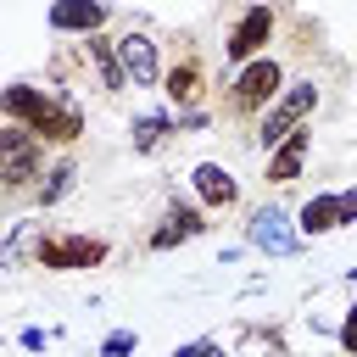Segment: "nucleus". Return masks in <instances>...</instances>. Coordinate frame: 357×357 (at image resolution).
Returning <instances> with one entry per match:
<instances>
[{"mask_svg": "<svg viewBox=\"0 0 357 357\" xmlns=\"http://www.w3.org/2000/svg\"><path fill=\"white\" fill-rule=\"evenodd\" d=\"M134 346H139V335H134V329H112V335L100 340V357H128Z\"/></svg>", "mask_w": 357, "mask_h": 357, "instance_id": "19", "label": "nucleus"}, {"mask_svg": "<svg viewBox=\"0 0 357 357\" xmlns=\"http://www.w3.org/2000/svg\"><path fill=\"white\" fill-rule=\"evenodd\" d=\"M335 340H340V351H346V357H357V307H346V318H340V335H335Z\"/></svg>", "mask_w": 357, "mask_h": 357, "instance_id": "20", "label": "nucleus"}, {"mask_svg": "<svg viewBox=\"0 0 357 357\" xmlns=\"http://www.w3.org/2000/svg\"><path fill=\"white\" fill-rule=\"evenodd\" d=\"M245 240L262 251V257H296L301 251V229H296V218L284 212V206H257L251 218H245Z\"/></svg>", "mask_w": 357, "mask_h": 357, "instance_id": "8", "label": "nucleus"}, {"mask_svg": "<svg viewBox=\"0 0 357 357\" xmlns=\"http://www.w3.org/2000/svg\"><path fill=\"white\" fill-rule=\"evenodd\" d=\"M162 95L184 112L195 95H201V56H184V61H173L167 73H162Z\"/></svg>", "mask_w": 357, "mask_h": 357, "instance_id": "15", "label": "nucleus"}, {"mask_svg": "<svg viewBox=\"0 0 357 357\" xmlns=\"http://www.w3.org/2000/svg\"><path fill=\"white\" fill-rule=\"evenodd\" d=\"M273 33H279V6H273V0L245 6L240 22H234L229 39H223V67H245L251 56H262V50L273 45Z\"/></svg>", "mask_w": 357, "mask_h": 357, "instance_id": "6", "label": "nucleus"}, {"mask_svg": "<svg viewBox=\"0 0 357 357\" xmlns=\"http://www.w3.org/2000/svg\"><path fill=\"white\" fill-rule=\"evenodd\" d=\"M106 257H112V245L100 234H73V229H45L33 245V262L45 273H84V268H100Z\"/></svg>", "mask_w": 357, "mask_h": 357, "instance_id": "4", "label": "nucleus"}, {"mask_svg": "<svg viewBox=\"0 0 357 357\" xmlns=\"http://www.w3.org/2000/svg\"><path fill=\"white\" fill-rule=\"evenodd\" d=\"M296 229H301V240L335 234V229H340V201H335V195H312V201H301V212H296Z\"/></svg>", "mask_w": 357, "mask_h": 357, "instance_id": "17", "label": "nucleus"}, {"mask_svg": "<svg viewBox=\"0 0 357 357\" xmlns=\"http://www.w3.org/2000/svg\"><path fill=\"white\" fill-rule=\"evenodd\" d=\"M78 50H84V61L100 73V89H106V95L128 89V73H123V61H117V45H112V39H100V33H84V39H78Z\"/></svg>", "mask_w": 357, "mask_h": 357, "instance_id": "14", "label": "nucleus"}, {"mask_svg": "<svg viewBox=\"0 0 357 357\" xmlns=\"http://www.w3.org/2000/svg\"><path fill=\"white\" fill-rule=\"evenodd\" d=\"M173 357H218V340H190V346H178Z\"/></svg>", "mask_w": 357, "mask_h": 357, "instance_id": "22", "label": "nucleus"}, {"mask_svg": "<svg viewBox=\"0 0 357 357\" xmlns=\"http://www.w3.org/2000/svg\"><path fill=\"white\" fill-rule=\"evenodd\" d=\"M279 89H284V61L262 50V56H251L245 67H234V73H229V95H223V112H229L234 123H245V117L268 112V106L279 100Z\"/></svg>", "mask_w": 357, "mask_h": 357, "instance_id": "3", "label": "nucleus"}, {"mask_svg": "<svg viewBox=\"0 0 357 357\" xmlns=\"http://www.w3.org/2000/svg\"><path fill=\"white\" fill-rule=\"evenodd\" d=\"M0 117H11V123H22V128H33L45 145H61V151H73V145H78V134H84V112H78V100H73V95H61V89L6 84V89H0Z\"/></svg>", "mask_w": 357, "mask_h": 357, "instance_id": "1", "label": "nucleus"}, {"mask_svg": "<svg viewBox=\"0 0 357 357\" xmlns=\"http://www.w3.org/2000/svg\"><path fill=\"white\" fill-rule=\"evenodd\" d=\"M335 201H340V229L357 223V184H351V190H335Z\"/></svg>", "mask_w": 357, "mask_h": 357, "instance_id": "21", "label": "nucleus"}, {"mask_svg": "<svg viewBox=\"0 0 357 357\" xmlns=\"http://www.w3.org/2000/svg\"><path fill=\"white\" fill-rule=\"evenodd\" d=\"M39 218H11L6 229H0V273H17L28 257H33V245H39Z\"/></svg>", "mask_w": 357, "mask_h": 357, "instance_id": "13", "label": "nucleus"}, {"mask_svg": "<svg viewBox=\"0 0 357 357\" xmlns=\"http://www.w3.org/2000/svg\"><path fill=\"white\" fill-rule=\"evenodd\" d=\"M45 139L11 117H0V195H33L45 178Z\"/></svg>", "mask_w": 357, "mask_h": 357, "instance_id": "2", "label": "nucleus"}, {"mask_svg": "<svg viewBox=\"0 0 357 357\" xmlns=\"http://www.w3.org/2000/svg\"><path fill=\"white\" fill-rule=\"evenodd\" d=\"M167 134H178V117H173V112H145V117H134V128H128V139H134L139 156H151Z\"/></svg>", "mask_w": 357, "mask_h": 357, "instance_id": "18", "label": "nucleus"}, {"mask_svg": "<svg viewBox=\"0 0 357 357\" xmlns=\"http://www.w3.org/2000/svg\"><path fill=\"white\" fill-rule=\"evenodd\" d=\"M312 112H318V84H312V78L284 84V89H279V100H273V106L262 112V123H257V145H262V156H268L284 134L307 128V123H312Z\"/></svg>", "mask_w": 357, "mask_h": 357, "instance_id": "5", "label": "nucleus"}, {"mask_svg": "<svg viewBox=\"0 0 357 357\" xmlns=\"http://www.w3.org/2000/svg\"><path fill=\"white\" fill-rule=\"evenodd\" d=\"M112 45H117V61H123V73H128L134 89H156V84H162V45H156L151 28L134 22V28H123Z\"/></svg>", "mask_w": 357, "mask_h": 357, "instance_id": "7", "label": "nucleus"}, {"mask_svg": "<svg viewBox=\"0 0 357 357\" xmlns=\"http://www.w3.org/2000/svg\"><path fill=\"white\" fill-rule=\"evenodd\" d=\"M206 234V206H190V201H167L162 212V229H151V251H173L184 240Z\"/></svg>", "mask_w": 357, "mask_h": 357, "instance_id": "11", "label": "nucleus"}, {"mask_svg": "<svg viewBox=\"0 0 357 357\" xmlns=\"http://www.w3.org/2000/svg\"><path fill=\"white\" fill-rule=\"evenodd\" d=\"M307 156H312V123L296 128V134H284V139L268 151V184H290V178H301Z\"/></svg>", "mask_w": 357, "mask_h": 357, "instance_id": "12", "label": "nucleus"}, {"mask_svg": "<svg viewBox=\"0 0 357 357\" xmlns=\"http://www.w3.org/2000/svg\"><path fill=\"white\" fill-rule=\"evenodd\" d=\"M190 190H195V201L212 206V212H234V206H240V178H234L223 162H195V167H190Z\"/></svg>", "mask_w": 357, "mask_h": 357, "instance_id": "10", "label": "nucleus"}, {"mask_svg": "<svg viewBox=\"0 0 357 357\" xmlns=\"http://www.w3.org/2000/svg\"><path fill=\"white\" fill-rule=\"evenodd\" d=\"M17 340H22V346H28V351H45V340H50V335H45V329H22V335H17Z\"/></svg>", "mask_w": 357, "mask_h": 357, "instance_id": "23", "label": "nucleus"}, {"mask_svg": "<svg viewBox=\"0 0 357 357\" xmlns=\"http://www.w3.org/2000/svg\"><path fill=\"white\" fill-rule=\"evenodd\" d=\"M73 184H78V162H73V151H61V156L45 167L39 190H33V206H56V201H67Z\"/></svg>", "mask_w": 357, "mask_h": 357, "instance_id": "16", "label": "nucleus"}, {"mask_svg": "<svg viewBox=\"0 0 357 357\" xmlns=\"http://www.w3.org/2000/svg\"><path fill=\"white\" fill-rule=\"evenodd\" d=\"M45 22H50V33L84 39V33H100L112 22V0H50Z\"/></svg>", "mask_w": 357, "mask_h": 357, "instance_id": "9", "label": "nucleus"}]
</instances>
